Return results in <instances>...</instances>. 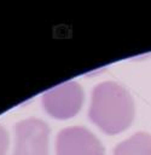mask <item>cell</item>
<instances>
[{
  "label": "cell",
  "mask_w": 151,
  "mask_h": 155,
  "mask_svg": "<svg viewBox=\"0 0 151 155\" xmlns=\"http://www.w3.org/2000/svg\"><path fill=\"white\" fill-rule=\"evenodd\" d=\"M88 115L92 122L105 133L116 134L130 125L134 116V104L124 87L106 81L94 87Z\"/></svg>",
  "instance_id": "1"
},
{
  "label": "cell",
  "mask_w": 151,
  "mask_h": 155,
  "mask_svg": "<svg viewBox=\"0 0 151 155\" xmlns=\"http://www.w3.org/2000/svg\"><path fill=\"white\" fill-rule=\"evenodd\" d=\"M83 102V91L75 81H66L42 94L46 111L56 119H69L77 114Z\"/></svg>",
  "instance_id": "2"
},
{
  "label": "cell",
  "mask_w": 151,
  "mask_h": 155,
  "mask_svg": "<svg viewBox=\"0 0 151 155\" xmlns=\"http://www.w3.org/2000/svg\"><path fill=\"white\" fill-rule=\"evenodd\" d=\"M48 126L39 119H25L16 125L13 155H48Z\"/></svg>",
  "instance_id": "3"
},
{
  "label": "cell",
  "mask_w": 151,
  "mask_h": 155,
  "mask_svg": "<svg viewBox=\"0 0 151 155\" xmlns=\"http://www.w3.org/2000/svg\"><path fill=\"white\" fill-rule=\"evenodd\" d=\"M57 155H104V149L88 130L68 127L57 136Z\"/></svg>",
  "instance_id": "4"
},
{
  "label": "cell",
  "mask_w": 151,
  "mask_h": 155,
  "mask_svg": "<svg viewBox=\"0 0 151 155\" xmlns=\"http://www.w3.org/2000/svg\"><path fill=\"white\" fill-rule=\"evenodd\" d=\"M114 155H151V134L145 132L133 134L117 144Z\"/></svg>",
  "instance_id": "5"
},
{
  "label": "cell",
  "mask_w": 151,
  "mask_h": 155,
  "mask_svg": "<svg viewBox=\"0 0 151 155\" xmlns=\"http://www.w3.org/2000/svg\"><path fill=\"white\" fill-rule=\"evenodd\" d=\"M7 144H8L7 132L5 131V128L2 126H0V155H5Z\"/></svg>",
  "instance_id": "6"
}]
</instances>
